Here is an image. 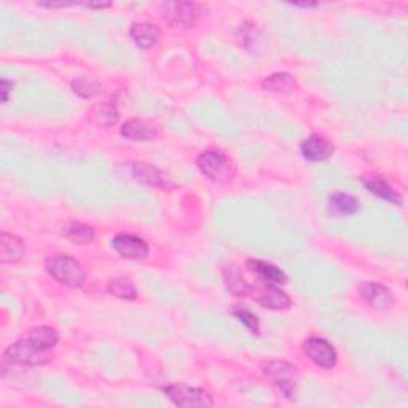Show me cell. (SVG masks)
<instances>
[{
    "instance_id": "cell-1",
    "label": "cell",
    "mask_w": 408,
    "mask_h": 408,
    "mask_svg": "<svg viewBox=\"0 0 408 408\" xmlns=\"http://www.w3.org/2000/svg\"><path fill=\"white\" fill-rule=\"evenodd\" d=\"M198 169L204 176L217 184H225L235 179L236 176V164L233 163L230 157H226L222 152L209 150L204 152L198 157Z\"/></svg>"
},
{
    "instance_id": "cell-2",
    "label": "cell",
    "mask_w": 408,
    "mask_h": 408,
    "mask_svg": "<svg viewBox=\"0 0 408 408\" xmlns=\"http://www.w3.org/2000/svg\"><path fill=\"white\" fill-rule=\"evenodd\" d=\"M46 271L59 283L68 287H82L85 284L86 274L83 266L75 258L66 253H56V256L46 260Z\"/></svg>"
},
{
    "instance_id": "cell-3",
    "label": "cell",
    "mask_w": 408,
    "mask_h": 408,
    "mask_svg": "<svg viewBox=\"0 0 408 408\" xmlns=\"http://www.w3.org/2000/svg\"><path fill=\"white\" fill-rule=\"evenodd\" d=\"M263 373L287 399L295 397L293 394L298 383V372L292 364L284 360H271L263 365Z\"/></svg>"
},
{
    "instance_id": "cell-4",
    "label": "cell",
    "mask_w": 408,
    "mask_h": 408,
    "mask_svg": "<svg viewBox=\"0 0 408 408\" xmlns=\"http://www.w3.org/2000/svg\"><path fill=\"white\" fill-rule=\"evenodd\" d=\"M5 357L13 364L40 367L48 362L50 354L48 351H43V350H40V347H37L36 345H32L29 340L23 338L6 347Z\"/></svg>"
},
{
    "instance_id": "cell-5",
    "label": "cell",
    "mask_w": 408,
    "mask_h": 408,
    "mask_svg": "<svg viewBox=\"0 0 408 408\" xmlns=\"http://www.w3.org/2000/svg\"><path fill=\"white\" fill-rule=\"evenodd\" d=\"M163 391L166 396L179 407L206 408L214 405V400L209 394L203 389H198V387H192L187 385H171L166 386Z\"/></svg>"
},
{
    "instance_id": "cell-6",
    "label": "cell",
    "mask_w": 408,
    "mask_h": 408,
    "mask_svg": "<svg viewBox=\"0 0 408 408\" xmlns=\"http://www.w3.org/2000/svg\"><path fill=\"white\" fill-rule=\"evenodd\" d=\"M162 11L172 28H192L199 18V5L195 2H168L163 4Z\"/></svg>"
},
{
    "instance_id": "cell-7",
    "label": "cell",
    "mask_w": 408,
    "mask_h": 408,
    "mask_svg": "<svg viewBox=\"0 0 408 408\" xmlns=\"http://www.w3.org/2000/svg\"><path fill=\"white\" fill-rule=\"evenodd\" d=\"M305 352L314 364L323 369H333L337 365V351L329 341L319 337H311L305 341Z\"/></svg>"
},
{
    "instance_id": "cell-8",
    "label": "cell",
    "mask_w": 408,
    "mask_h": 408,
    "mask_svg": "<svg viewBox=\"0 0 408 408\" xmlns=\"http://www.w3.org/2000/svg\"><path fill=\"white\" fill-rule=\"evenodd\" d=\"M130 168L132 172V177H135L137 182H142L145 185L163 190H171L174 187L171 179L166 176L163 171L155 168V166L147 163H130Z\"/></svg>"
},
{
    "instance_id": "cell-9",
    "label": "cell",
    "mask_w": 408,
    "mask_h": 408,
    "mask_svg": "<svg viewBox=\"0 0 408 408\" xmlns=\"http://www.w3.org/2000/svg\"><path fill=\"white\" fill-rule=\"evenodd\" d=\"M113 249H115L123 258L140 260L149 256V246L144 239L132 235H118L112 241Z\"/></svg>"
},
{
    "instance_id": "cell-10",
    "label": "cell",
    "mask_w": 408,
    "mask_h": 408,
    "mask_svg": "<svg viewBox=\"0 0 408 408\" xmlns=\"http://www.w3.org/2000/svg\"><path fill=\"white\" fill-rule=\"evenodd\" d=\"M359 293L375 310L387 311L392 306V293L389 289L377 283H364L359 286Z\"/></svg>"
},
{
    "instance_id": "cell-11",
    "label": "cell",
    "mask_w": 408,
    "mask_h": 408,
    "mask_svg": "<svg viewBox=\"0 0 408 408\" xmlns=\"http://www.w3.org/2000/svg\"><path fill=\"white\" fill-rule=\"evenodd\" d=\"M302 155L308 159V162H325L333 155V145L329 140L324 139L323 136L313 135L303 140L302 147Z\"/></svg>"
},
{
    "instance_id": "cell-12",
    "label": "cell",
    "mask_w": 408,
    "mask_h": 408,
    "mask_svg": "<svg viewBox=\"0 0 408 408\" xmlns=\"http://www.w3.org/2000/svg\"><path fill=\"white\" fill-rule=\"evenodd\" d=\"M131 38L135 40V43L142 50H150L155 46L159 38H162V32L157 28L155 24L150 23H135L130 29Z\"/></svg>"
},
{
    "instance_id": "cell-13",
    "label": "cell",
    "mask_w": 408,
    "mask_h": 408,
    "mask_svg": "<svg viewBox=\"0 0 408 408\" xmlns=\"http://www.w3.org/2000/svg\"><path fill=\"white\" fill-rule=\"evenodd\" d=\"M24 243L21 238L10 233H2L0 236V262L2 263H18L24 257Z\"/></svg>"
},
{
    "instance_id": "cell-14",
    "label": "cell",
    "mask_w": 408,
    "mask_h": 408,
    "mask_svg": "<svg viewBox=\"0 0 408 408\" xmlns=\"http://www.w3.org/2000/svg\"><path fill=\"white\" fill-rule=\"evenodd\" d=\"M247 268L268 286H281L287 283V276L283 271L271 263L262 262V260H249Z\"/></svg>"
},
{
    "instance_id": "cell-15",
    "label": "cell",
    "mask_w": 408,
    "mask_h": 408,
    "mask_svg": "<svg viewBox=\"0 0 408 408\" xmlns=\"http://www.w3.org/2000/svg\"><path fill=\"white\" fill-rule=\"evenodd\" d=\"M360 180H362V185L365 187V189L370 190L373 195H377L381 199H385V202H389L392 204H397V206L402 204V197H400V193L394 190L392 187L387 182H385L381 177L370 176V177H362Z\"/></svg>"
},
{
    "instance_id": "cell-16",
    "label": "cell",
    "mask_w": 408,
    "mask_h": 408,
    "mask_svg": "<svg viewBox=\"0 0 408 408\" xmlns=\"http://www.w3.org/2000/svg\"><path fill=\"white\" fill-rule=\"evenodd\" d=\"M122 136L131 140H150L158 136V130L145 120H130L122 126Z\"/></svg>"
},
{
    "instance_id": "cell-17",
    "label": "cell",
    "mask_w": 408,
    "mask_h": 408,
    "mask_svg": "<svg viewBox=\"0 0 408 408\" xmlns=\"http://www.w3.org/2000/svg\"><path fill=\"white\" fill-rule=\"evenodd\" d=\"M222 273H224V281H225L226 289H229L231 293H235L236 297H244L249 293L251 286L247 284L243 273H241V270L235 263H226L224 266Z\"/></svg>"
},
{
    "instance_id": "cell-18",
    "label": "cell",
    "mask_w": 408,
    "mask_h": 408,
    "mask_svg": "<svg viewBox=\"0 0 408 408\" xmlns=\"http://www.w3.org/2000/svg\"><path fill=\"white\" fill-rule=\"evenodd\" d=\"M257 302L263 308H268V310L279 311V310H287V308L291 306V297L287 295L286 292L279 291L276 286H268L266 289L260 292Z\"/></svg>"
},
{
    "instance_id": "cell-19",
    "label": "cell",
    "mask_w": 408,
    "mask_h": 408,
    "mask_svg": "<svg viewBox=\"0 0 408 408\" xmlns=\"http://www.w3.org/2000/svg\"><path fill=\"white\" fill-rule=\"evenodd\" d=\"M24 338L29 340L32 345H36L40 350L48 351L58 343L59 335L53 327L40 325V327H32V329L26 333Z\"/></svg>"
},
{
    "instance_id": "cell-20",
    "label": "cell",
    "mask_w": 408,
    "mask_h": 408,
    "mask_svg": "<svg viewBox=\"0 0 408 408\" xmlns=\"http://www.w3.org/2000/svg\"><path fill=\"white\" fill-rule=\"evenodd\" d=\"M64 236L75 244H90L95 239V229L82 222H68L63 226Z\"/></svg>"
},
{
    "instance_id": "cell-21",
    "label": "cell",
    "mask_w": 408,
    "mask_h": 408,
    "mask_svg": "<svg viewBox=\"0 0 408 408\" xmlns=\"http://www.w3.org/2000/svg\"><path fill=\"white\" fill-rule=\"evenodd\" d=\"M263 90L271 91V93H283V95H287V93L295 91L297 88V82L295 78L289 73L281 72V73H273L268 78L263 80Z\"/></svg>"
},
{
    "instance_id": "cell-22",
    "label": "cell",
    "mask_w": 408,
    "mask_h": 408,
    "mask_svg": "<svg viewBox=\"0 0 408 408\" xmlns=\"http://www.w3.org/2000/svg\"><path fill=\"white\" fill-rule=\"evenodd\" d=\"M330 209L333 212L340 214V216H352L359 211V199L354 198L352 195H347V193L337 192L330 195L329 198Z\"/></svg>"
},
{
    "instance_id": "cell-23",
    "label": "cell",
    "mask_w": 408,
    "mask_h": 408,
    "mask_svg": "<svg viewBox=\"0 0 408 408\" xmlns=\"http://www.w3.org/2000/svg\"><path fill=\"white\" fill-rule=\"evenodd\" d=\"M88 117L98 126H112L117 123L118 110L110 104H99L88 112Z\"/></svg>"
},
{
    "instance_id": "cell-24",
    "label": "cell",
    "mask_w": 408,
    "mask_h": 408,
    "mask_svg": "<svg viewBox=\"0 0 408 408\" xmlns=\"http://www.w3.org/2000/svg\"><path fill=\"white\" fill-rule=\"evenodd\" d=\"M72 88L78 96H82L85 99L96 98L104 91L103 85L93 78H78L75 82H72Z\"/></svg>"
},
{
    "instance_id": "cell-25",
    "label": "cell",
    "mask_w": 408,
    "mask_h": 408,
    "mask_svg": "<svg viewBox=\"0 0 408 408\" xmlns=\"http://www.w3.org/2000/svg\"><path fill=\"white\" fill-rule=\"evenodd\" d=\"M107 291H109L110 295L123 298V300H132L137 297L135 286L126 279H112L109 286H107Z\"/></svg>"
},
{
    "instance_id": "cell-26",
    "label": "cell",
    "mask_w": 408,
    "mask_h": 408,
    "mask_svg": "<svg viewBox=\"0 0 408 408\" xmlns=\"http://www.w3.org/2000/svg\"><path fill=\"white\" fill-rule=\"evenodd\" d=\"M233 316H236L241 323H243L247 329H249L252 333L258 332V319L256 314H252L249 310H246L244 306H235L231 310Z\"/></svg>"
},
{
    "instance_id": "cell-27",
    "label": "cell",
    "mask_w": 408,
    "mask_h": 408,
    "mask_svg": "<svg viewBox=\"0 0 408 408\" xmlns=\"http://www.w3.org/2000/svg\"><path fill=\"white\" fill-rule=\"evenodd\" d=\"M13 88H15V83L9 82V80H5V78L2 80V83H0V93H2V103L4 104L9 103Z\"/></svg>"
}]
</instances>
